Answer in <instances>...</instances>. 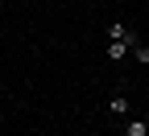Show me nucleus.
<instances>
[{
	"label": "nucleus",
	"mask_w": 149,
	"mask_h": 136,
	"mask_svg": "<svg viewBox=\"0 0 149 136\" xmlns=\"http://www.w3.org/2000/svg\"><path fill=\"white\" fill-rule=\"evenodd\" d=\"M108 41H133L128 25H124V21H112V25H108Z\"/></svg>",
	"instance_id": "nucleus-1"
},
{
	"label": "nucleus",
	"mask_w": 149,
	"mask_h": 136,
	"mask_svg": "<svg viewBox=\"0 0 149 136\" xmlns=\"http://www.w3.org/2000/svg\"><path fill=\"white\" fill-rule=\"evenodd\" d=\"M133 46H137V41H108V58H112V62H120Z\"/></svg>",
	"instance_id": "nucleus-2"
},
{
	"label": "nucleus",
	"mask_w": 149,
	"mask_h": 136,
	"mask_svg": "<svg viewBox=\"0 0 149 136\" xmlns=\"http://www.w3.org/2000/svg\"><path fill=\"white\" fill-rule=\"evenodd\" d=\"M124 136H149V124L145 120H128L124 124Z\"/></svg>",
	"instance_id": "nucleus-3"
},
{
	"label": "nucleus",
	"mask_w": 149,
	"mask_h": 136,
	"mask_svg": "<svg viewBox=\"0 0 149 136\" xmlns=\"http://www.w3.org/2000/svg\"><path fill=\"white\" fill-rule=\"evenodd\" d=\"M108 111L124 115V111H128V99H124V95H112V99H108Z\"/></svg>",
	"instance_id": "nucleus-4"
},
{
	"label": "nucleus",
	"mask_w": 149,
	"mask_h": 136,
	"mask_svg": "<svg viewBox=\"0 0 149 136\" xmlns=\"http://www.w3.org/2000/svg\"><path fill=\"white\" fill-rule=\"evenodd\" d=\"M133 54H137V62H141V66H149V46H133Z\"/></svg>",
	"instance_id": "nucleus-5"
}]
</instances>
